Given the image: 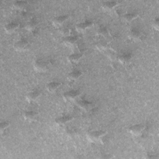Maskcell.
<instances>
[{
	"label": "cell",
	"mask_w": 159,
	"mask_h": 159,
	"mask_svg": "<svg viewBox=\"0 0 159 159\" xmlns=\"http://www.w3.org/2000/svg\"><path fill=\"white\" fill-rule=\"evenodd\" d=\"M106 134V132L103 130H94L89 132L86 134L88 140L93 143L98 142L101 140Z\"/></svg>",
	"instance_id": "obj_1"
},
{
	"label": "cell",
	"mask_w": 159,
	"mask_h": 159,
	"mask_svg": "<svg viewBox=\"0 0 159 159\" xmlns=\"http://www.w3.org/2000/svg\"><path fill=\"white\" fill-rule=\"evenodd\" d=\"M146 129V126L142 124H136L130 127L128 132L132 135L135 137H140L143 135Z\"/></svg>",
	"instance_id": "obj_2"
},
{
	"label": "cell",
	"mask_w": 159,
	"mask_h": 159,
	"mask_svg": "<svg viewBox=\"0 0 159 159\" xmlns=\"http://www.w3.org/2000/svg\"><path fill=\"white\" fill-rule=\"evenodd\" d=\"M29 47V42L27 40L21 38L17 40L14 44V48L16 51L23 52L28 49Z\"/></svg>",
	"instance_id": "obj_3"
},
{
	"label": "cell",
	"mask_w": 159,
	"mask_h": 159,
	"mask_svg": "<svg viewBox=\"0 0 159 159\" xmlns=\"http://www.w3.org/2000/svg\"><path fill=\"white\" fill-rule=\"evenodd\" d=\"M34 68L38 72H45L48 68V63L43 59H37L34 63Z\"/></svg>",
	"instance_id": "obj_4"
},
{
	"label": "cell",
	"mask_w": 159,
	"mask_h": 159,
	"mask_svg": "<svg viewBox=\"0 0 159 159\" xmlns=\"http://www.w3.org/2000/svg\"><path fill=\"white\" fill-rule=\"evenodd\" d=\"M129 38L134 41H140L143 39L144 37L143 33L135 28L131 29L129 32Z\"/></svg>",
	"instance_id": "obj_5"
},
{
	"label": "cell",
	"mask_w": 159,
	"mask_h": 159,
	"mask_svg": "<svg viewBox=\"0 0 159 159\" xmlns=\"http://www.w3.org/2000/svg\"><path fill=\"white\" fill-rule=\"evenodd\" d=\"M76 104L81 109H82L85 112H88L92 110L94 107V104L93 102L84 99H81V100L77 101Z\"/></svg>",
	"instance_id": "obj_6"
},
{
	"label": "cell",
	"mask_w": 159,
	"mask_h": 159,
	"mask_svg": "<svg viewBox=\"0 0 159 159\" xmlns=\"http://www.w3.org/2000/svg\"><path fill=\"white\" fill-rule=\"evenodd\" d=\"M80 94V92L78 90H71L63 93V98L66 101H73L76 99Z\"/></svg>",
	"instance_id": "obj_7"
},
{
	"label": "cell",
	"mask_w": 159,
	"mask_h": 159,
	"mask_svg": "<svg viewBox=\"0 0 159 159\" xmlns=\"http://www.w3.org/2000/svg\"><path fill=\"white\" fill-rule=\"evenodd\" d=\"M119 62L122 65H127L132 61V56L129 53H123L117 57Z\"/></svg>",
	"instance_id": "obj_8"
},
{
	"label": "cell",
	"mask_w": 159,
	"mask_h": 159,
	"mask_svg": "<svg viewBox=\"0 0 159 159\" xmlns=\"http://www.w3.org/2000/svg\"><path fill=\"white\" fill-rule=\"evenodd\" d=\"M41 95L40 91L39 90H34L30 92H29L27 95H26V100L29 102H34L36 101Z\"/></svg>",
	"instance_id": "obj_9"
},
{
	"label": "cell",
	"mask_w": 159,
	"mask_h": 159,
	"mask_svg": "<svg viewBox=\"0 0 159 159\" xmlns=\"http://www.w3.org/2000/svg\"><path fill=\"white\" fill-rule=\"evenodd\" d=\"M23 117L25 120L29 122H32L37 119V113L33 111H25L23 114Z\"/></svg>",
	"instance_id": "obj_10"
},
{
	"label": "cell",
	"mask_w": 159,
	"mask_h": 159,
	"mask_svg": "<svg viewBox=\"0 0 159 159\" xmlns=\"http://www.w3.org/2000/svg\"><path fill=\"white\" fill-rule=\"evenodd\" d=\"M93 22L86 20L85 22H81L80 24H76V29L78 32H84L86 29H89L90 27H91L93 26Z\"/></svg>",
	"instance_id": "obj_11"
},
{
	"label": "cell",
	"mask_w": 159,
	"mask_h": 159,
	"mask_svg": "<svg viewBox=\"0 0 159 159\" xmlns=\"http://www.w3.org/2000/svg\"><path fill=\"white\" fill-rule=\"evenodd\" d=\"M68 19V16L66 15L58 16L53 19V20H52V24L54 26L57 27H60L63 25V24Z\"/></svg>",
	"instance_id": "obj_12"
},
{
	"label": "cell",
	"mask_w": 159,
	"mask_h": 159,
	"mask_svg": "<svg viewBox=\"0 0 159 159\" xmlns=\"http://www.w3.org/2000/svg\"><path fill=\"white\" fill-rule=\"evenodd\" d=\"M63 43L67 46V47H74L75 45H76L78 43V39L76 37L74 36H67L65 37L63 40Z\"/></svg>",
	"instance_id": "obj_13"
},
{
	"label": "cell",
	"mask_w": 159,
	"mask_h": 159,
	"mask_svg": "<svg viewBox=\"0 0 159 159\" xmlns=\"http://www.w3.org/2000/svg\"><path fill=\"white\" fill-rule=\"evenodd\" d=\"M19 27V24L16 22H11L4 26L5 32L7 34H12Z\"/></svg>",
	"instance_id": "obj_14"
},
{
	"label": "cell",
	"mask_w": 159,
	"mask_h": 159,
	"mask_svg": "<svg viewBox=\"0 0 159 159\" xmlns=\"http://www.w3.org/2000/svg\"><path fill=\"white\" fill-rule=\"evenodd\" d=\"M73 119V117L70 116H62L57 118L55 120V122L59 125H63L65 124L70 122Z\"/></svg>",
	"instance_id": "obj_15"
},
{
	"label": "cell",
	"mask_w": 159,
	"mask_h": 159,
	"mask_svg": "<svg viewBox=\"0 0 159 159\" xmlns=\"http://www.w3.org/2000/svg\"><path fill=\"white\" fill-rule=\"evenodd\" d=\"M82 57H83V55L80 53H74L70 55L67 57V60L70 63L75 64V63H77L81 59Z\"/></svg>",
	"instance_id": "obj_16"
},
{
	"label": "cell",
	"mask_w": 159,
	"mask_h": 159,
	"mask_svg": "<svg viewBox=\"0 0 159 159\" xmlns=\"http://www.w3.org/2000/svg\"><path fill=\"white\" fill-rule=\"evenodd\" d=\"M119 2L117 1H106L102 4V7L106 11H111L114 9Z\"/></svg>",
	"instance_id": "obj_17"
},
{
	"label": "cell",
	"mask_w": 159,
	"mask_h": 159,
	"mask_svg": "<svg viewBox=\"0 0 159 159\" xmlns=\"http://www.w3.org/2000/svg\"><path fill=\"white\" fill-rule=\"evenodd\" d=\"M61 83L56 81H52L47 84L46 89L50 93H53L57 90V89L60 86Z\"/></svg>",
	"instance_id": "obj_18"
},
{
	"label": "cell",
	"mask_w": 159,
	"mask_h": 159,
	"mask_svg": "<svg viewBox=\"0 0 159 159\" xmlns=\"http://www.w3.org/2000/svg\"><path fill=\"white\" fill-rule=\"evenodd\" d=\"M27 6V2L26 1H17L13 3L12 7L14 9L18 11H25Z\"/></svg>",
	"instance_id": "obj_19"
},
{
	"label": "cell",
	"mask_w": 159,
	"mask_h": 159,
	"mask_svg": "<svg viewBox=\"0 0 159 159\" xmlns=\"http://www.w3.org/2000/svg\"><path fill=\"white\" fill-rule=\"evenodd\" d=\"M81 76V72L78 70H73L69 73L67 75V78L70 81L77 80Z\"/></svg>",
	"instance_id": "obj_20"
},
{
	"label": "cell",
	"mask_w": 159,
	"mask_h": 159,
	"mask_svg": "<svg viewBox=\"0 0 159 159\" xmlns=\"http://www.w3.org/2000/svg\"><path fill=\"white\" fill-rule=\"evenodd\" d=\"M138 17L137 14L135 13H127L122 16V19L124 22H130L134 19H135Z\"/></svg>",
	"instance_id": "obj_21"
},
{
	"label": "cell",
	"mask_w": 159,
	"mask_h": 159,
	"mask_svg": "<svg viewBox=\"0 0 159 159\" xmlns=\"http://www.w3.org/2000/svg\"><path fill=\"white\" fill-rule=\"evenodd\" d=\"M37 27V23L35 20H34L33 19L27 22L26 24L25 25V29L30 32L34 31Z\"/></svg>",
	"instance_id": "obj_22"
},
{
	"label": "cell",
	"mask_w": 159,
	"mask_h": 159,
	"mask_svg": "<svg viewBox=\"0 0 159 159\" xmlns=\"http://www.w3.org/2000/svg\"><path fill=\"white\" fill-rule=\"evenodd\" d=\"M97 35H99V36H102L103 37H107L109 35V32L107 30V29L104 28V27H101L100 29H99L96 32Z\"/></svg>",
	"instance_id": "obj_23"
},
{
	"label": "cell",
	"mask_w": 159,
	"mask_h": 159,
	"mask_svg": "<svg viewBox=\"0 0 159 159\" xmlns=\"http://www.w3.org/2000/svg\"><path fill=\"white\" fill-rule=\"evenodd\" d=\"M96 47L99 51H104L107 48V43L106 42L101 41L96 43Z\"/></svg>",
	"instance_id": "obj_24"
},
{
	"label": "cell",
	"mask_w": 159,
	"mask_h": 159,
	"mask_svg": "<svg viewBox=\"0 0 159 159\" xmlns=\"http://www.w3.org/2000/svg\"><path fill=\"white\" fill-rule=\"evenodd\" d=\"M10 124L9 122L7 121H4L3 122H2L1 124V127H0V130H1V133H3L6 130V129H7L9 126Z\"/></svg>",
	"instance_id": "obj_25"
},
{
	"label": "cell",
	"mask_w": 159,
	"mask_h": 159,
	"mask_svg": "<svg viewBox=\"0 0 159 159\" xmlns=\"http://www.w3.org/2000/svg\"><path fill=\"white\" fill-rule=\"evenodd\" d=\"M153 26L154 27V29L156 30H158V27H159V19L158 17L155 18L154 19V22L153 24Z\"/></svg>",
	"instance_id": "obj_26"
},
{
	"label": "cell",
	"mask_w": 159,
	"mask_h": 159,
	"mask_svg": "<svg viewBox=\"0 0 159 159\" xmlns=\"http://www.w3.org/2000/svg\"><path fill=\"white\" fill-rule=\"evenodd\" d=\"M60 33L63 35H65V37H67V36H69L70 30L67 28H63L62 29H61Z\"/></svg>",
	"instance_id": "obj_27"
}]
</instances>
